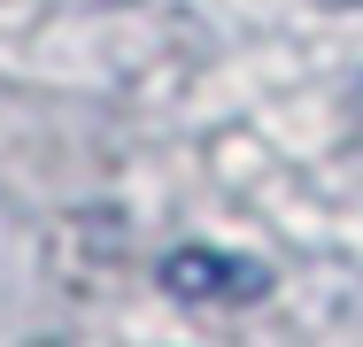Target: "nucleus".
Returning a JSON list of instances; mask_svg holds the SVG:
<instances>
[{
  "label": "nucleus",
  "mask_w": 363,
  "mask_h": 347,
  "mask_svg": "<svg viewBox=\"0 0 363 347\" xmlns=\"http://www.w3.org/2000/svg\"><path fill=\"white\" fill-rule=\"evenodd\" d=\"M162 285H170L178 301H247V293L271 285V271H263V263H240V255H224V247H178V255L162 263Z\"/></svg>",
  "instance_id": "nucleus-1"
}]
</instances>
